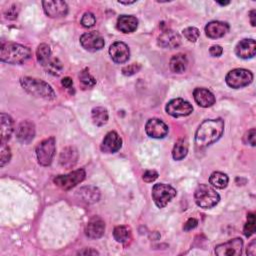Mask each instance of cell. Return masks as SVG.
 <instances>
[{
	"instance_id": "4",
	"label": "cell",
	"mask_w": 256,
	"mask_h": 256,
	"mask_svg": "<svg viewBox=\"0 0 256 256\" xmlns=\"http://www.w3.org/2000/svg\"><path fill=\"white\" fill-rule=\"evenodd\" d=\"M194 200L199 207L209 209L218 204L220 196L210 185L199 184L194 192Z\"/></svg>"
},
{
	"instance_id": "15",
	"label": "cell",
	"mask_w": 256,
	"mask_h": 256,
	"mask_svg": "<svg viewBox=\"0 0 256 256\" xmlns=\"http://www.w3.org/2000/svg\"><path fill=\"white\" fill-rule=\"evenodd\" d=\"M158 44L159 46L163 48H169V49H174L180 46L181 44V37L180 35L171 30L167 29L164 30L158 37Z\"/></svg>"
},
{
	"instance_id": "42",
	"label": "cell",
	"mask_w": 256,
	"mask_h": 256,
	"mask_svg": "<svg viewBox=\"0 0 256 256\" xmlns=\"http://www.w3.org/2000/svg\"><path fill=\"white\" fill-rule=\"evenodd\" d=\"M255 136H256V130L254 128L250 129L247 134H246V138H247V142L251 145V146H255L256 142H255Z\"/></svg>"
},
{
	"instance_id": "20",
	"label": "cell",
	"mask_w": 256,
	"mask_h": 256,
	"mask_svg": "<svg viewBox=\"0 0 256 256\" xmlns=\"http://www.w3.org/2000/svg\"><path fill=\"white\" fill-rule=\"evenodd\" d=\"M229 31V25L222 21H210L205 26V33L209 38L223 37Z\"/></svg>"
},
{
	"instance_id": "26",
	"label": "cell",
	"mask_w": 256,
	"mask_h": 256,
	"mask_svg": "<svg viewBox=\"0 0 256 256\" xmlns=\"http://www.w3.org/2000/svg\"><path fill=\"white\" fill-rule=\"evenodd\" d=\"M78 194L84 201H86L88 203L97 202L100 197L99 190L93 186H85L80 188Z\"/></svg>"
},
{
	"instance_id": "19",
	"label": "cell",
	"mask_w": 256,
	"mask_h": 256,
	"mask_svg": "<svg viewBox=\"0 0 256 256\" xmlns=\"http://www.w3.org/2000/svg\"><path fill=\"white\" fill-rule=\"evenodd\" d=\"M85 232H86V235L91 239L101 238L105 232V223L100 217L94 216L87 223Z\"/></svg>"
},
{
	"instance_id": "39",
	"label": "cell",
	"mask_w": 256,
	"mask_h": 256,
	"mask_svg": "<svg viewBox=\"0 0 256 256\" xmlns=\"http://www.w3.org/2000/svg\"><path fill=\"white\" fill-rule=\"evenodd\" d=\"M142 178L145 182L151 183L158 178V173L155 171V170H147V171L144 172Z\"/></svg>"
},
{
	"instance_id": "9",
	"label": "cell",
	"mask_w": 256,
	"mask_h": 256,
	"mask_svg": "<svg viewBox=\"0 0 256 256\" xmlns=\"http://www.w3.org/2000/svg\"><path fill=\"white\" fill-rule=\"evenodd\" d=\"M166 112L171 115L172 117H184V116H188L192 113L193 111V107L192 105L182 99V98H175L170 100L165 107Z\"/></svg>"
},
{
	"instance_id": "11",
	"label": "cell",
	"mask_w": 256,
	"mask_h": 256,
	"mask_svg": "<svg viewBox=\"0 0 256 256\" xmlns=\"http://www.w3.org/2000/svg\"><path fill=\"white\" fill-rule=\"evenodd\" d=\"M243 240L241 238H233L225 243L215 247V254L218 256H239L242 253Z\"/></svg>"
},
{
	"instance_id": "2",
	"label": "cell",
	"mask_w": 256,
	"mask_h": 256,
	"mask_svg": "<svg viewBox=\"0 0 256 256\" xmlns=\"http://www.w3.org/2000/svg\"><path fill=\"white\" fill-rule=\"evenodd\" d=\"M31 57V51L28 47L14 42L1 44L0 48V60L9 64H21Z\"/></svg>"
},
{
	"instance_id": "28",
	"label": "cell",
	"mask_w": 256,
	"mask_h": 256,
	"mask_svg": "<svg viewBox=\"0 0 256 256\" xmlns=\"http://www.w3.org/2000/svg\"><path fill=\"white\" fill-rule=\"evenodd\" d=\"M228 182H229V178L223 172H219V171L213 172L209 177V183L213 187L218 189H224L228 185Z\"/></svg>"
},
{
	"instance_id": "5",
	"label": "cell",
	"mask_w": 256,
	"mask_h": 256,
	"mask_svg": "<svg viewBox=\"0 0 256 256\" xmlns=\"http://www.w3.org/2000/svg\"><path fill=\"white\" fill-rule=\"evenodd\" d=\"M253 80V74L251 71L243 68H236L229 71L225 77L226 84L229 87L239 89L248 85Z\"/></svg>"
},
{
	"instance_id": "16",
	"label": "cell",
	"mask_w": 256,
	"mask_h": 256,
	"mask_svg": "<svg viewBox=\"0 0 256 256\" xmlns=\"http://www.w3.org/2000/svg\"><path fill=\"white\" fill-rule=\"evenodd\" d=\"M35 136V126L31 121L25 120L22 121L16 128V137L17 139L23 143H30Z\"/></svg>"
},
{
	"instance_id": "3",
	"label": "cell",
	"mask_w": 256,
	"mask_h": 256,
	"mask_svg": "<svg viewBox=\"0 0 256 256\" xmlns=\"http://www.w3.org/2000/svg\"><path fill=\"white\" fill-rule=\"evenodd\" d=\"M20 84L24 90L32 96L46 100H53L56 98V94L53 88L47 82L41 79L33 77H22L20 79Z\"/></svg>"
},
{
	"instance_id": "43",
	"label": "cell",
	"mask_w": 256,
	"mask_h": 256,
	"mask_svg": "<svg viewBox=\"0 0 256 256\" xmlns=\"http://www.w3.org/2000/svg\"><path fill=\"white\" fill-rule=\"evenodd\" d=\"M5 15H6V18L8 19H16L17 18V15H18V10L16 9V6H12L10 8H8V11L5 12Z\"/></svg>"
},
{
	"instance_id": "34",
	"label": "cell",
	"mask_w": 256,
	"mask_h": 256,
	"mask_svg": "<svg viewBox=\"0 0 256 256\" xmlns=\"http://www.w3.org/2000/svg\"><path fill=\"white\" fill-rule=\"evenodd\" d=\"M11 159V150L6 143H0V166L4 167Z\"/></svg>"
},
{
	"instance_id": "25",
	"label": "cell",
	"mask_w": 256,
	"mask_h": 256,
	"mask_svg": "<svg viewBox=\"0 0 256 256\" xmlns=\"http://www.w3.org/2000/svg\"><path fill=\"white\" fill-rule=\"evenodd\" d=\"M187 66H188L187 57L185 54H182V53L173 55L169 62L170 70L177 74L185 72L187 69Z\"/></svg>"
},
{
	"instance_id": "8",
	"label": "cell",
	"mask_w": 256,
	"mask_h": 256,
	"mask_svg": "<svg viewBox=\"0 0 256 256\" xmlns=\"http://www.w3.org/2000/svg\"><path fill=\"white\" fill-rule=\"evenodd\" d=\"M85 176H86L85 170L81 168L65 175H58L53 179V181L61 189L70 190L77 184L81 183L85 179Z\"/></svg>"
},
{
	"instance_id": "38",
	"label": "cell",
	"mask_w": 256,
	"mask_h": 256,
	"mask_svg": "<svg viewBox=\"0 0 256 256\" xmlns=\"http://www.w3.org/2000/svg\"><path fill=\"white\" fill-rule=\"evenodd\" d=\"M141 69V65L138 64V63H132L128 66H125L122 68V73L125 75V76H131V75H134L135 73L139 72Z\"/></svg>"
},
{
	"instance_id": "27",
	"label": "cell",
	"mask_w": 256,
	"mask_h": 256,
	"mask_svg": "<svg viewBox=\"0 0 256 256\" xmlns=\"http://www.w3.org/2000/svg\"><path fill=\"white\" fill-rule=\"evenodd\" d=\"M91 118L96 126H103L108 121V111L101 106L95 107L91 111Z\"/></svg>"
},
{
	"instance_id": "33",
	"label": "cell",
	"mask_w": 256,
	"mask_h": 256,
	"mask_svg": "<svg viewBox=\"0 0 256 256\" xmlns=\"http://www.w3.org/2000/svg\"><path fill=\"white\" fill-rule=\"evenodd\" d=\"M130 235H131L130 230L126 226L120 225V226H116L114 228L113 236H114L115 240L119 243H126L130 239Z\"/></svg>"
},
{
	"instance_id": "32",
	"label": "cell",
	"mask_w": 256,
	"mask_h": 256,
	"mask_svg": "<svg viewBox=\"0 0 256 256\" xmlns=\"http://www.w3.org/2000/svg\"><path fill=\"white\" fill-rule=\"evenodd\" d=\"M44 69L48 73H50L54 76H59L63 71V65H62V62L58 58L52 57L48 61V63L44 66Z\"/></svg>"
},
{
	"instance_id": "30",
	"label": "cell",
	"mask_w": 256,
	"mask_h": 256,
	"mask_svg": "<svg viewBox=\"0 0 256 256\" xmlns=\"http://www.w3.org/2000/svg\"><path fill=\"white\" fill-rule=\"evenodd\" d=\"M79 82L83 89H91L96 84V79L89 73L88 69H84L79 73Z\"/></svg>"
},
{
	"instance_id": "37",
	"label": "cell",
	"mask_w": 256,
	"mask_h": 256,
	"mask_svg": "<svg viewBox=\"0 0 256 256\" xmlns=\"http://www.w3.org/2000/svg\"><path fill=\"white\" fill-rule=\"evenodd\" d=\"M96 23L95 15L91 12H85L81 18V24L85 28H90Z\"/></svg>"
},
{
	"instance_id": "7",
	"label": "cell",
	"mask_w": 256,
	"mask_h": 256,
	"mask_svg": "<svg viewBox=\"0 0 256 256\" xmlns=\"http://www.w3.org/2000/svg\"><path fill=\"white\" fill-rule=\"evenodd\" d=\"M55 139L49 137L41 141L36 147V156L38 163L42 166H49L55 155Z\"/></svg>"
},
{
	"instance_id": "45",
	"label": "cell",
	"mask_w": 256,
	"mask_h": 256,
	"mask_svg": "<svg viewBox=\"0 0 256 256\" xmlns=\"http://www.w3.org/2000/svg\"><path fill=\"white\" fill-rule=\"evenodd\" d=\"M255 252H256V249H255V240H253L249 246L247 247V250H246V253L248 255H255Z\"/></svg>"
},
{
	"instance_id": "35",
	"label": "cell",
	"mask_w": 256,
	"mask_h": 256,
	"mask_svg": "<svg viewBox=\"0 0 256 256\" xmlns=\"http://www.w3.org/2000/svg\"><path fill=\"white\" fill-rule=\"evenodd\" d=\"M255 232V215L253 213H248L247 222L244 225L243 233L246 237H250Z\"/></svg>"
},
{
	"instance_id": "40",
	"label": "cell",
	"mask_w": 256,
	"mask_h": 256,
	"mask_svg": "<svg viewBox=\"0 0 256 256\" xmlns=\"http://www.w3.org/2000/svg\"><path fill=\"white\" fill-rule=\"evenodd\" d=\"M197 224H198L197 219H195V218H189V219L185 222V224H184V226H183V229H184L185 231L192 230V229H194V228L197 226Z\"/></svg>"
},
{
	"instance_id": "29",
	"label": "cell",
	"mask_w": 256,
	"mask_h": 256,
	"mask_svg": "<svg viewBox=\"0 0 256 256\" xmlns=\"http://www.w3.org/2000/svg\"><path fill=\"white\" fill-rule=\"evenodd\" d=\"M36 58H37V61L44 67L48 63V61L52 58L50 46L46 43L40 44L36 50Z\"/></svg>"
},
{
	"instance_id": "24",
	"label": "cell",
	"mask_w": 256,
	"mask_h": 256,
	"mask_svg": "<svg viewBox=\"0 0 256 256\" xmlns=\"http://www.w3.org/2000/svg\"><path fill=\"white\" fill-rule=\"evenodd\" d=\"M77 159H78L77 150L74 147H66L60 153L59 163L65 168H71L76 164Z\"/></svg>"
},
{
	"instance_id": "22",
	"label": "cell",
	"mask_w": 256,
	"mask_h": 256,
	"mask_svg": "<svg viewBox=\"0 0 256 256\" xmlns=\"http://www.w3.org/2000/svg\"><path fill=\"white\" fill-rule=\"evenodd\" d=\"M0 130H1L0 143H6L13 132V120L11 116L6 113L0 114Z\"/></svg>"
},
{
	"instance_id": "1",
	"label": "cell",
	"mask_w": 256,
	"mask_h": 256,
	"mask_svg": "<svg viewBox=\"0 0 256 256\" xmlns=\"http://www.w3.org/2000/svg\"><path fill=\"white\" fill-rule=\"evenodd\" d=\"M224 132V121L221 118L204 120L195 133V143L199 148H205L218 141Z\"/></svg>"
},
{
	"instance_id": "31",
	"label": "cell",
	"mask_w": 256,
	"mask_h": 256,
	"mask_svg": "<svg viewBox=\"0 0 256 256\" xmlns=\"http://www.w3.org/2000/svg\"><path fill=\"white\" fill-rule=\"evenodd\" d=\"M188 153V144L186 142L185 139H179L173 148L172 151V156L174 158V160H182L183 158L186 157Z\"/></svg>"
},
{
	"instance_id": "47",
	"label": "cell",
	"mask_w": 256,
	"mask_h": 256,
	"mask_svg": "<svg viewBox=\"0 0 256 256\" xmlns=\"http://www.w3.org/2000/svg\"><path fill=\"white\" fill-rule=\"evenodd\" d=\"M79 254H99L96 250H91V249H86V250H83L80 251Z\"/></svg>"
},
{
	"instance_id": "44",
	"label": "cell",
	"mask_w": 256,
	"mask_h": 256,
	"mask_svg": "<svg viewBox=\"0 0 256 256\" xmlns=\"http://www.w3.org/2000/svg\"><path fill=\"white\" fill-rule=\"evenodd\" d=\"M61 84H62V86L65 87L66 89L73 88V80L70 77H64L61 80Z\"/></svg>"
},
{
	"instance_id": "46",
	"label": "cell",
	"mask_w": 256,
	"mask_h": 256,
	"mask_svg": "<svg viewBox=\"0 0 256 256\" xmlns=\"http://www.w3.org/2000/svg\"><path fill=\"white\" fill-rule=\"evenodd\" d=\"M255 17H256V11L253 9L249 12V18H250V23L252 26L256 25V21H255Z\"/></svg>"
},
{
	"instance_id": "12",
	"label": "cell",
	"mask_w": 256,
	"mask_h": 256,
	"mask_svg": "<svg viewBox=\"0 0 256 256\" xmlns=\"http://www.w3.org/2000/svg\"><path fill=\"white\" fill-rule=\"evenodd\" d=\"M168 126L158 118H151L146 122L145 131L151 138L161 139L168 134Z\"/></svg>"
},
{
	"instance_id": "13",
	"label": "cell",
	"mask_w": 256,
	"mask_h": 256,
	"mask_svg": "<svg viewBox=\"0 0 256 256\" xmlns=\"http://www.w3.org/2000/svg\"><path fill=\"white\" fill-rule=\"evenodd\" d=\"M44 12L50 18H59L63 17L68 12V6L66 2L60 1V0H54V1H43L42 2Z\"/></svg>"
},
{
	"instance_id": "36",
	"label": "cell",
	"mask_w": 256,
	"mask_h": 256,
	"mask_svg": "<svg viewBox=\"0 0 256 256\" xmlns=\"http://www.w3.org/2000/svg\"><path fill=\"white\" fill-rule=\"evenodd\" d=\"M184 37L190 42H196L200 36V32L196 27H187L183 30Z\"/></svg>"
},
{
	"instance_id": "49",
	"label": "cell",
	"mask_w": 256,
	"mask_h": 256,
	"mask_svg": "<svg viewBox=\"0 0 256 256\" xmlns=\"http://www.w3.org/2000/svg\"><path fill=\"white\" fill-rule=\"evenodd\" d=\"M120 4H125V5H129V4H133L135 3V1H132V2H123V1H119Z\"/></svg>"
},
{
	"instance_id": "18",
	"label": "cell",
	"mask_w": 256,
	"mask_h": 256,
	"mask_svg": "<svg viewBox=\"0 0 256 256\" xmlns=\"http://www.w3.org/2000/svg\"><path fill=\"white\" fill-rule=\"evenodd\" d=\"M235 53L242 59H249L256 54V42L254 39H243L235 47Z\"/></svg>"
},
{
	"instance_id": "23",
	"label": "cell",
	"mask_w": 256,
	"mask_h": 256,
	"mask_svg": "<svg viewBox=\"0 0 256 256\" xmlns=\"http://www.w3.org/2000/svg\"><path fill=\"white\" fill-rule=\"evenodd\" d=\"M116 26L123 33H132L138 27V20L132 15H120L117 19Z\"/></svg>"
},
{
	"instance_id": "6",
	"label": "cell",
	"mask_w": 256,
	"mask_h": 256,
	"mask_svg": "<svg viewBox=\"0 0 256 256\" xmlns=\"http://www.w3.org/2000/svg\"><path fill=\"white\" fill-rule=\"evenodd\" d=\"M176 190L169 184L157 183L152 187V198L158 208L165 207L176 196Z\"/></svg>"
},
{
	"instance_id": "48",
	"label": "cell",
	"mask_w": 256,
	"mask_h": 256,
	"mask_svg": "<svg viewBox=\"0 0 256 256\" xmlns=\"http://www.w3.org/2000/svg\"><path fill=\"white\" fill-rule=\"evenodd\" d=\"M217 3H218V4H220L221 6H225V5H228L230 2H229V1H226V2H221V1H218Z\"/></svg>"
},
{
	"instance_id": "21",
	"label": "cell",
	"mask_w": 256,
	"mask_h": 256,
	"mask_svg": "<svg viewBox=\"0 0 256 256\" xmlns=\"http://www.w3.org/2000/svg\"><path fill=\"white\" fill-rule=\"evenodd\" d=\"M193 97L195 102L203 108L211 107L215 103V96L206 88H195L193 91Z\"/></svg>"
},
{
	"instance_id": "10",
	"label": "cell",
	"mask_w": 256,
	"mask_h": 256,
	"mask_svg": "<svg viewBox=\"0 0 256 256\" xmlns=\"http://www.w3.org/2000/svg\"><path fill=\"white\" fill-rule=\"evenodd\" d=\"M80 44L85 50L95 52L101 50L104 47L105 41L100 33L96 31H91L81 35Z\"/></svg>"
},
{
	"instance_id": "17",
	"label": "cell",
	"mask_w": 256,
	"mask_h": 256,
	"mask_svg": "<svg viewBox=\"0 0 256 256\" xmlns=\"http://www.w3.org/2000/svg\"><path fill=\"white\" fill-rule=\"evenodd\" d=\"M122 146V139L115 131L108 132L101 144V150L105 153H115Z\"/></svg>"
},
{
	"instance_id": "14",
	"label": "cell",
	"mask_w": 256,
	"mask_h": 256,
	"mask_svg": "<svg viewBox=\"0 0 256 256\" xmlns=\"http://www.w3.org/2000/svg\"><path fill=\"white\" fill-rule=\"evenodd\" d=\"M109 54L115 63L121 64L128 61L130 57V50L124 42L117 41L110 46Z\"/></svg>"
},
{
	"instance_id": "41",
	"label": "cell",
	"mask_w": 256,
	"mask_h": 256,
	"mask_svg": "<svg viewBox=\"0 0 256 256\" xmlns=\"http://www.w3.org/2000/svg\"><path fill=\"white\" fill-rule=\"evenodd\" d=\"M209 53L213 57H219L223 53V49L220 45H212L209 49Z\"/></svg>"
}]
</instances>
